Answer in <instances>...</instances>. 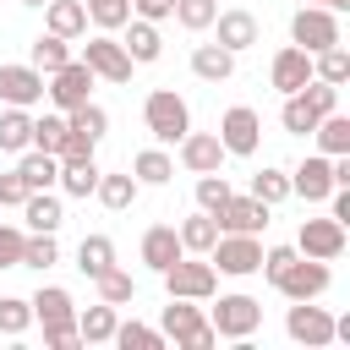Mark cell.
Returning a JSON list of instances; mask_svg holds the SVG:
<instances>
[{"label":"cell","mask_w":350,"mask_h":350,"mask_svg":"<svg viewBox=\"0 0 350 350\" xmlns=\"http://www.w3.org/2000/svg\"><path fill=\"white\" fill-rule=\"evenodd\" d=\"M159 334L175 339V345H186V350H213V345H219L202 301H186V295H170V306L159 312Z\"/></svg>","instance_id":"obj_1"},{"label":"cell","mask_w":350,"mask_h":350,"mask_svg":"<svg viewBox=\"0 0 350 350\" xmlns=\"http://www.w3.org/2000/svg\"><path fill=\"white\" fill-rule=\"evenodd\" d=\"M142 126H148V137H153L159 148H170V142H180V137L191 131V104H186L175 88H153V93L142 98Z\"/></svg>","instance_id":"obj_2"},{"label":"cell","mask_w":350,"mask_h":350,"mask_svg":"<svg viewBox=\"0 0 350 350\" xmlns=\"http://www.w3.org/2000/svg\"><path fill=\"white\" fill-rule=\"evenodd\" d=\"M159 279H164L170 295H186V301H213L219 295V268L208 257H197V252H180Z\"/></svg>","instance_id":"obj_3"},{"label":"cell","mask_w":350,"mask_h":350,"mask_svg":"<svg viewBox=\"0 0 350 350\" xmlns=\"http://www.w3.org/2000/svg\"><path fill=\"white\" fill-rule=\"evenodd\" d=\"M208 323H213V334H219V339H252V334L262 328V301H257V295L230 290V295H219V306L208 312Z\"/></svg>","instance_id":"obj_4"},{"label":"cell","mask_w":350,"mask_h":350,"mask_svg":"<svg viewBox=\"0 0 350 350\" xmlns=\"http://www.w3.org/2000/svg\"><path fill=\"white\" fill-rule=\"evenodd\" d=\"M290 44H301L306 55H317V49H328V44H345L339 11H328V5H301V11L290 16Z\"/></svg>","instance_id":"obj_5"},{"label":"cell","mask_w":350,"mask_h":350,"mask_svg":"<svg viewBox=\"0 0 350 350\" xmlns=\"http://www.w3.org/2000/svg\"><path fill=\"white\" fill-rule=\"evenodd\" d=\"M219 142H224V159H252L262 148V115L252 104H230L219 115Z\"/></svg>","instance_id":"obj_6"},{"label":"cell","mask_w":350,"mask_h":350,"mask_svg":"<svg viewBox=\"0 0 350 350\" xmlns=\"http://www.w3.org/2000/svg\"><path fill=\"white\" fill-rule=\"evenodd\" d=\"M208 262H213L219 273H230V279H246V273H257V262H262V235L219 230V241L208 246Z\"/></svg>","instance_id":"obj_7"},{"label":"cell","mask_w":350,"mask_h":350,"mask_svg":"<svg viewBox=\"0 0 350 350\" xmlns=\"http://www.w3.org/2000/svg\"><path fill=\"white\" fill-rule=\"evenodd\" d=\"M93 82H98V77L82 66V55H71L60 71H49V77H44V98L66 115V109H77V104H88V98H93Z\"/></svg>","instance_id":"obj_8"},{"label":"cell","mask_w":350,"mask_h":350,"mask_svg":"<svg viewBox=\"0 0 350 350\" xmlns=\"http://www.w3.org/2000/svg\"><path fill=\"white\" fill-rule=\"evenodd\" d=\"M82 66H88L98 82H115V88H120V82H131V71H137L115 33H93V38L82 44Z\"/></svg>","instance_id":"obj_9"},{"label":"cell","mask_w":350,"mask_h":350,"mask_svg":"<svg viewBox=\"0 0 350 350\" xmlns=\"http://www.w3.org/2000/svg\"><path fill=\"white\" fill-rule=\"evenodd\" d=\"M328 284H334V268L317 262V257H295V262L273 279V290H279L284 301H317V295H328Z\"/></svg>","instance_id":"obj_10"},{"label":"cell","mask_w":350,"mask_h":350,"mask_svg":"<svg viewBox=\"0 0 350 350\" xmlns=\"http://www.w3.org/2000/svg\"><path fill=\"white\" fill-rule=\"evenodd\" d=\"M284 334H290L295 345H306V350H323V345H334V312L317 306V301H290Z\"/></svg>","instance_id":"obj_11"},{"label":"cell","mask_w":350,"mask_h":350,"mask_svg":"<svg viewBox=\"0 0 350 350\" xmlns=\"http://www.w3.org/2000/svg\"><path fill=\"white\" fill-rule=\"evenodd\" d=\"M345 224L334 219V213H323V219H301V230H295V252L301 257H317V262H334V257H345Z\"/></svg>","instance_id":"obj_12"},{"label":"cell","mask_w":350,"mask_h":350,"mask_svg":"<svg viewBox=\"0 0 350 350\" xmlns=\"http://www.w3.org/2000/svg\"><path fill=\"white\" fill-rule=\"evenodd\" d=\"M104 131H109V115L88 98V104H77V109H66V148H60V159H71V153H93L98 142H104Z\"/></svg>","instance_id":"obj_13"},{"label":"cell","mask_w":350,"mask_h":350,"mask_svg":"<svg viewBox=\"0 0 350 350\" xmlns=\"http://www.w3.org/2000/svg\"><path fill=\"white\" fill-rule=\"evenodd\" d=\"M0 104H16V109L44 104V71L27 60H5L0 66Z\"/></svg>","instance_id":"obj_14"},{"label":"cell","mask_w":350,"mask_h":350,"mask_svg":"<svg viewBox=\"0 0 350 350\" xmlns=\"http://www.w3.org/2000/svg\"><path fill=\"white\" fill-rule=\"evenodd\" d=\"M268 213H273V208H268V202H257L252 191H246V197H235V191H230V197L219 202L213 224H219V230H235V235H262V230H268Z\"/></svg>","instance_id":"obj_15"},{"label":"cell","mask_w":350,"mask_h":350,"mask_svg":"<svg viewBox=\"0 0 350 350\" xmlns=\"http://www.w3.org/2000/svg\"><path fill=\"white\" fill-rule=\"evenodd\" d=\"M213 33H219L213 44H224L230 55H241V49H252V44L262 38V22H257L246 5H224V11L213 16Z\"/></svg>","instance_id":"obj_16"},{"label":"cell","mask_w":350,"mask_h":350,"mask_svg":"<svg viewBox=\"0 0 350 350\" xmlns=\"http://www.w3.org/2000/svg\"><path fill=\"white\" fill-rule=\"evenodd\" d=\"M328 191H334V159H328V153H306V159L290 170V197L323 202Z\"/></svg>","instance_id":"obj_17"},{"label":"cell","mask_w":350,"mask_h":350,"mask_svg":"<svg viewBox=\"0 0 350 350\" xmlns=\"http://www.w3.org/2000/svg\"><path fill=\"white\" fill-rule=\"evenodd\" d=\"M268 82H273L279 93H301V88L312 82V55H306L301 44H284V49L268 60Z\"/></svg>","instance_id":"obj_18"},{"label":"cell","mask_w":350,"mask_h":350,"mask_svg":"<svg viewBox=\"0 0 350 350\" xmlns=\"http://www.w3.org/2000/svg\"><path fill=\"white\" fill-rule=\"evenodd\" d=\"M175 148H180V170H191V175L224 170V142H219V131H186Z\"/></svg>","instance_id":"obj_19"},{"label":"cell","mask_w":350,"mask_h":350,"mask_svg":"<svg viewBox=\"0 0 350 350\" xmlns=\"http://www.w3.org/2000/svg\"><path fill=\"white\" fill-rule=\"evenodd\" d=\"M60 224H66L60 191H27V197H22V230H27V235H55Z\"/></svg>","instance_id":"obj_20"},{"label":"cell","mask_w":350,"mask_h":350,"mask_svg":"<svg viewBox=\"0 0 350 350\" xmlns=\"http://www.w3.org/2000/svg\"><path fill=\"white\" fill-rule=\"evenodd\" d=\"M120 49L131 55V66H153V60L164 55V33H159V22L131 16V22L120 27Z\"/></svg>","instance_id":"obj_21"},{"label":"cell","mask_w":350,"mask_h":350,"mask_svg":"<svg viewBox=\"0 0 350 350\" xmlns=\"http://www.w3.org/2000/svg\"><path fill=\"white\" fill-rule=\"evenodd\" d=\"M98 159L93 153H71V159H60V197H93V186H98Z\"/></svg>","instance_id":"obj_22"},{"label":"cell","mask_w":350,"mask_h":350,"mask_svg":"<svg viewBox=\"0 0 350 350\" xmlns=\"http://www.w3.org/2000/svg\"><path fill=\"white\" fill-rule=\"evenodd\" d=\"M27 306H33V323H77V301L66 284H38Z\"/></svg>","instance_id":"obj_23"},{"label":"cell","mask_w":350,"mask_h":350,"mask_svg":"<svg viewBox=\"0 0 350 350\" xmlns=\"http://www.w3.org/2000/svg\"><path fill=\"white\" fill-rule=\"evenodd\" d=\"M16 175H22L27 191H55L60 159H55V153H38V148H22V153H16Z\"/></svg>","instance_id":"obj_24"},{"label":"cell","mask_w":350,"mask_h":350,"mask_svg":"<svg viewBox=\"0 0 350 350\" xmlns=\"http://www.w3.org/2000/svg\"><path fill=\"white\" fill-rule=\"evenodd\" d=\"M137 252H142V262H148L153 273H164V268L180 257V235H175V224H148Z\"/></svg>","instance_id":"obj_25"},{"label":"cell","mask_w":350,"mask_h":350,"mask_svg":"<svg viewBox=\"0 0 350 350\" xmlns=\"http://www.w3.org/2000/svg\"><path fill=\"white\" fill-rule=\"evenodd\" d=\"M137 191H142V186H137V175H131V170H104V175H98V186H93V197H98L109 213H126V208L137 202Z\"/></svg>","instance_id":"obj_26"},{"label":"cell","mask_w":350,"mask_h":350,"mask_svg":"<svg viewBox=\"0 0 350 350\" xmlns=\"http://www.w3.org/2000/svg\"><path fill=\"white\" fill-rule=\"evenodd\" d=\"M115 323H120V306H109V301L77 312V334H82V345H109V339H115Z\"/></svg>","instance_id":"obj_27"},{"label":"cell","mask_w":350,"mask_h":350,"mask_svg":"<svg viewBox=\"0 0 350 350\" xmlns=\"http://www.w3.org/2000/svg\"><path fill=\"white\" fill-rule=\"evenodd\" d=\"M44 22L55 38H82L88 33V5L82 0H44Z\"/></svg>","instance_id":"obj_28"},{"label":"cell","mask_w":350,"mask_h":350,"mask_svg":"<svg viewBox=\"0 0 350 350\" xmlns=\"http://www.w3.org/2000/svg\"><path fill=\"white\" fill-rule=\"evenodd\" d=\"M191 71H197L202 82H230V77H235V55H230L224 44H197V49H191Z\"/></svg>","instance_id":"obj_29"},{"label":"cell","mask_w":350,"mask_h":350,"mask_svg":"<svg viewBox=\"0 0 350 350\" xmlns=\"http://www.w3.org/2000/svg\"><path fill=\"white\" fill-rule=\"evenodd\" d=\"M131 175H137V186H170V180H175V159L153 142V148H142V153L131 159Z\"/></svg>","instance_id":"obj_30"},{"label":"cell","mask_w":350,"mask_h":350,"mask_svg":"<svg viewBox=\"0 0 350 350\" xmlns=\"http://www.w3.org/2000/svg\"><path fill=\"white\" fill-rule=\"evenodd\" d=\"M175 235H180V252H197V257H208V246L219 241V224H213V213H191V219H180L175 224Z\"/></svg>","instance_id":"obj_31"},{"label":"cell","mask_w":350,"mask_h":350,"mask_svg":"<svg viewBox=\"0 0 350 350\" xmlns=\"http://www.w3.org/2000/svg\"><path fill=\"white\" fill-rule=\"evenodd\" d=\"M22 148H33V115L5 104L0 109V153H22Z\"/></svg>","instance_id":"obj_32"},{"label":"cell","mask_w":350,"mask_h":350,"mask_svg":"<svg viewBox=\"0 0 350 350\" xmlns=\"http://www.w3.org/2000/svg\"><path fill=\"white\" fill-rule=\"evenodd\" d=\"M312 137H317V153H328V159L350 153V120H345L339 109H328V115L312 126Z\"/></svg>","instance_id":"obj_33"},{"label":"cell","mask_w":350,"mask_h":350,"mask_svg":"<svg viewBox=\"0 0 350 350\" xmlns=\"http://www.w3.org/2000/svg\"><path fill=\"white\" fill-rule=\"evenodd\" d=\"M66 60H71V38H55V33H38V38H33V49H27V66H38L44 77H49V71H60Z\"/></svg>","instance_id":"obj_34"},{"label":"cell","mask_w":350,"mask_h":350,"mask_svg":"<svg viewBox=\"0 0 350 350\" xmlns=\"http://www.w3.org/2000/svg\"><path fill=\"white\" fill-rule=\"evenodd\" d=\"M312 77H317V82H334V88H345V82H350V49H345V44H328V49H317V55H312Z\"/></svg>","instance_id":"obj_35"},{"label":"cell","mask_w":350,"mask_h":350,"mask_svg":"<svg viewBox=\"0 0 350 350\" xmlns=\"http://www.w3.org/2000/svg\"><path fill=\"white\" fill-rule=\"evenodd\" d=\"M109 262H115V241H109V235H82V241H77V268H82L88 279H98Z\"/></svg>","instance_id":"obj_36"},{"label":"cell","mask_w":350,"mask_h":350,"mask_svg":"<svg viewBox=\"0 0 350 350\" xmlns=\"http://www.w3.org/2000/svg\"><path fill=\"white\" fill-rule=\"evenodd\" d=\"M252 197H257V202H268V208H279V202L290 197V170H279V164H262V170L252 175Z\"/></svg>","instance_id":"obj_37"},{"label":"cell","mask_w":350,"mask_h":350,"mask_svg":"<svg viewBox=\"0 0 350 350\" xmlns=\"http://www.w3.org/2000/svg\"><path fill=\"white\" fill-rule=\"evenodd\" d=\"M93 284H98V301H109V306H126V301H137V279H131L120 262H109V268H104Z\"/></svg>","instance_id":"obj_38"},{"label":"cell","mask_w":350,"mask_h":350,"mask_svg":"<svg viewBox=\"0 0 350 350\" xmlns=\"http://www.w3.org/2000/svg\"><path fill=\"white\" fill-rule=\"evenodd\" d=\"M109 345H120V350H164L170 339H164L159 328H148V323L131 317V323H115V339H109Z\"/></svg>","instance_id":"obj_39"},{"label":"cell","mask_w":350,"mask_h":350,"mask_svg":"<svg viewBox=\"0 0 350 350\" xmlns=\"http://www.w3.org/2000/svg\"><path fill=\"white\" fill-rule=\"evenodd\" d=\"M82 5H88V22L98 33H120L131 22V0H82Z\"/></svg>","instance_id":"obj_40"},{"label":"cell","mask_w":350,"mask_h":350,"mask_svg":"<svg viewBox=\"0 0 350 350\" xmlns=\"http://www.w3.org/2000/svg\"><path fill=\"white\" fill-rule=\"evenodd\" d=\"M33 148L60 159V148H66V115H60V109H55V115H33Z\"/></svg>","instance_id":"obj_41"},{"label":"cell","mask_w":350,"mask_h":350,"mask_svg":"<svg viewBox=\"0 0 350 350\" xmlns=\"http://www.w3.org/2000/svg\"><path fill=\"white\" fill-rule=\"evenodd\" d=\"M186 33H208L213 27V16H219V0H175V11H170Z\"/></svg>","instance_id":"obj_42"},{"label":"cell","mask_w":350,"mask_h":350,"mask_svg":"<svg viewBox=\"0 0 350 350\" xmlns=\"http://www.w3.org/2000/svg\"><path fill=\"white\" fill-rule=\"evenodd\" d=\"M55 262H60V241H55V235H27V241H22V268H38V273H44V268H55Z\"/></svg>","instance_id":"obj_43"},{"label":"cell","mask_w":350,"mask_h":350,"mask_svg":"<svg viewBox=\"0 0 350 350\" xmlns=\"http://www.w3.org/2000/svg\"><path fill=\"white\" fill-rule=\"evenodd\" d=\"M33 328V306H27V295H0V334H27Z\"/></svg>","instance_id":"obj_44"},{"label":"cell","mask_w":350,"mask_h":350,"mask_svg":"<svg viewBox=\"0 0 350 350\" xmlns=\"http://www.w3.org/2000/svg\"><path fill=\"white\" fill-rule=\"evenodd\" d=\"M279 126L290 131V137H312V126H317V115L301 104V93H284V109H279Z\"/></svg>","instance_id":"obj_45"},{"label":"cell","mask_w":350,"mask_h":350,"mask_svg":"<svg viewBox=\"0 0 350 350\" xmlns=\"http://www.w3.org/2000/svg\"><path fill=\"white\" fill-rule=\"evenodd\" d=\"M230 197V180L219 175V170H208V175H197V208L202 213H219V202Z\"/></svg>","instance_id":"obj_46"},{"label":"cell","mask_w":350,"mask_h":350,"mask_svg":"<svg viewBox=\"0 0 350 350\" xmlns=\"http://www.w3.org/2000/svg\"><path fill=\"white\" fill-rule=\"evenodd\" d=\"M22 241H27L22 224H0V268H22Z\"/></svg>","instance_id":"obj_47"},{"label":"cell","mask_w":350,"mask_h":350,"mask_svg":"<svg viewBox=\"0 0 350 350\" xmlns=\"http://www.w3.org/2000/svg\"><path fill=\"white\" fill-rule=\"evenodd\" d=\"M44 345L49 350H77L82 334H77V323H44Z\"/></svg>","instance_id":"obj_48"},{"label":"cell","mask_w":350,"mask_h":350,"mask_svg":"<svg viewBox=\"0 0 350 350\" xmlns=\"http://www.w3.org/2000/svg\"><path fill=\"white\" fill-rule=\"evenodd\" d=\"M22 197H27L22 175H16V170H5V175H0V208H22Z\"/></svg>","instance_id":"obj_49"},{"label":"cell","mask_w":350,"mask_h":350,"mask_svg":"<svg viewBox=\"0 0 350 350\" xmlns=\"http://www.w3.org/2000/svg\"><path fill=\"white\" fill-rule=\"evenodd\" d=\"M170 11H175V0H131V16H142V22H170Z\"/></svg>","instance_id":"obj_50"},{"label":"cell","mask_w":350,"mask_h":350,"mask_svg":"<svg viewBox=\"0 0 350 350\" xmlns=\"http://www.w3.org/2000/svg\"><path fill=\"white\" fill-rule=\"evenodd\" d=\"M306 5H328V11H350V0H306Z\"/></svg>","instance_id":"obj_51"},{"label":"cell","mask_w":350,"mask_h":350,"mask_svg":"<svg viewBox=\"0 0 350 350\" xmlns=\"http://www.w3.org/2000/svg\"><path fill=\"white\" fill-rule=\"evenodd\" d=\"M22 5H44V0H22Z\"/></svg>","instance_id":"obj_52"}]
</instances>
